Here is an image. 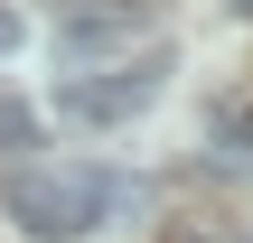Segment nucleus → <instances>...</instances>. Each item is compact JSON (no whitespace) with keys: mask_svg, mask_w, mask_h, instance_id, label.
<instances>
[{"mask_svg":"<svg viewBox=\"0 0 253 243\" xmlns=\"http://www.w3.org/2000/svg\"><path fill=\"white\" fill-rule=\"evenodd\" d=\"M131 206H141V187L113 178V169H84V159H38V169L9 178V225L28 243H75L113 215H131Z\"/></svg>","mask_w":253,"mask_h":243,"instance_id":"obj_1","label":"nucleus"},{"mask_svg":"<svg viewBox=\"0 0 253 243\" xmlns=\"http://www.w3.org/2000/svg\"><path fill=\"white\" fill-rule=\"evenodd\" d=\"M160 84H169V47L113 56V66H94V75H66V84H56V122H75V131H122L131 112H150V103H160Z\"/></svg>","mask_w":253,"mask_h":243,"instance_id":"obj_2","label":"nucleus"},{"mask_svg":"<svg viewBox=\"0 0 253 243\" xmlns=\"http://www.w3.org/2000/svg\"><path fill=\"white\" fill-rule=\"evenodd\" d=\"M19 37H28V19H19V9H0V56H9Z\"/></svg>","mask_w":253,"mask_h":243,"instance_id":"obj_3","label":"nucleus"}]
</instances>
